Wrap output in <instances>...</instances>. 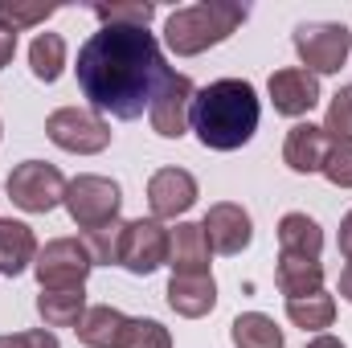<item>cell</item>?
Wrapping results in <instances>:
<instances>
[{"label": "cell", "mask_w": 352, "mask_h": 348, "mask_svg": "<svg viewBox=\"0 0 352 348\" xmlns=\"http://www.w3.org/2000/svg\"><path fill=\"white\" fill-rule=\"evenodd\" d=\"M78 90L90 107L115 119H140L144 107L164 78V54L160 41L148 29L131 25H102L90 33L78 50Z\"/></svg>", "instance_id": "1"}, {"label": "cell", "mask_w": 352, "mask_h": 348, "mask_svg": "<svg viewBox=\"0 0 352 348\" xmlns=\"http://www.w3.org/2000/svg\"><path fill=\"white\" fill-rule=\"evenodd\" d=\"M258 119L263 102L246 78H217L192 98V131L209 152H238L254 140Z\"/></svg>", "instance_id": "2"}, {"label": "cell", "mask_w": 352, "mask_h": 348, "mask_svg": "<svg viewBox=\"0 0 352 348\" xmlns=\"http://www.w3.org/2000/svg\"><path fill=\"white\" fill-rule=\"evenodd\" d=\"M250 17L246 4L234 0H201L188 8H176L164 21V45L176 58H197L213 45H221L230 33H238V25Z\"/></svg>", "instance_id": "3"}, {"label": "cell", "mask_w": 352, "mask_h": 348, "mask_svg": "<svg viewBox=\"0 0 352 348\" xmlns=\"http://www.w3.org/2000/svg\"><path fill=\"white\" fill-rule=\"evenodd\" d=\"M66 213L78 230H98V226H111L119 221V209H123V188L111 180V176L98 173H82L66 184Z\"/></svg>", "instance_id": "4"}, {"label": "cell", "mask_w": 352, "mask_h": 348, "mask_svg": "<svg viewBox=\"0 0 352 348\" xmlns=\"http://www.w3.org/2000/svg\"><path fill=\"white\" fill-rule=\"evenodd\" d=\"M295 54L307 74H336L352 54V33L340 21H303L295 29Z\"/></svg>", "instance_id": "5"}, {"label": "cell", "mask_w": 352, "mask_h": 348, "mask_svg": "<svg viewBox=\"0 0 352 348\" xmlns=\"http://www.w3.org/2000/svg\"><path fill=\"white\" fill-rule=\"evenodd\" d=\"M45 135L62 152H74V156H98L111 148V123L87 107H58L45 119Z\"/></svg>", "instance_id": "6"}, {"label": "cell", "mask_w": 352, "mask_h": 348, "mask_svg": "<svg viewBox=\"0 0 352 348\" xmlns=\"http://www.w3.org/2000/svg\"><path fill=\"white\" fill-rule=\"evenodd\" d=\"M66 184L70 180L58 173V164H45V160H25L4 180L12 205L25 209V213H50V209H58L66 201Z\"/></svg>", "instance_id": "7"}, {"label": "cell", "mask_w": 352, "mask_h": 348, "mask_svg": "<svg viewBox=\"0 0 352 348\" xmlns=\"http://www.w3.org/2000/svg\"><path fill=\"white\" fill-rule=\"evenodd\" d=\"M192 98H197V87L188 74H176L173 66L164 70L160 87L148 102V119H152V131L164 135V140H180L188 127H192Z\"/></svg>", "instance_id": "8"}, {"label": "cell", "mask_w": 352, "mask_h": 348, "mask_svg": "<svg viewBox=\"0 0 352 348\" xmlns=\"http://www.w3.org/2000/svg\"><path fill=\"white\" fill-rule=\"evenodd\" d=\"M94 270L82 238H54L37 250L33 274L41 283V291H66V287H82L87 274Z\"/></svg>", "instance_id": "9"}, {"label": "cell", "mask_w": 352, "mask_h": 348, "mask_svg": "<svg viewBox=\"0 0 352 348\" xmlns=\"http://www.w3.org/2000/svg\"><path fill=\"white\" fill-rule=\"evenodd\" d=\"M168 262V230L156 217H135L123 221V250H119V266L148 279Z\"/></svg>", "instance_id": "10"}, {"label": "cell", "mask_w": 352, "mask_h": 348, "mask_svg": "<svg viewBox=\"0 0 352 348\" xmlns=\"http://www.w3.org/2000/svg\"><path fill=\"white\" fill-rule=\"evenodd\" d=\"M197 205V176L188 168H160L148 180V209L156 221L184 217Z\"/></svg>", "instance_id": "11"}, {"label": "cell", "mask_w": 352, "mask_h": 348, "mask_svg": "<svg viewBox=\"0 0 352 348\" xmlns=\"http://www.w3.org/2000/svg\"><path fill=\"white\" fill-rule=\"evenodd\" d=\"M201 230H205V238H209V246H213L217 254H242V250L254 242V221H250V213H246L242 205H234V201L209 205Z\"/></svg>", "instance_id": "12"}, {"label": "cell", "mask_w": 352, "mask_h": 348, "mask_svg": "<svg viewBox=\"0 0 352 348\" xmlns=\"http://www.w3.org/2000/svg\"><path fill=\"white\" fill-rule=\"evenodd\" d=\"M270 107L278 111V115H287V119H299V115H307L316 102H320V78L316 74H307L303 66H287V70H274L270 74Z\"/></svg>", "instance_id": "13"}, {"label": "cell", "mask_w": 352, "mask_h": 348, "mask_svg": "<svg viewBox=\"0 0 352 348\" xmlns=\"http://www.w3.org/2000/svg\"><path fill=\"white\" fill-rule=\"evenodd\" d=\"M328 152H332V135H328L320 123H295V127L287 131L283 160H287L291 173H299V176L320 173L324 160H328Z\"/></svg>", "instance_id": "14"}, {"label": "cell", "mask_w": 352, "mask_h": 348, "mask_svg": "<svg viewBox=\"0 0 352 348\" xmlns=\"http://www.w3.org/2000/svg\"><path fill=\"white\" fill-rule=\"evenodd\" d=\"M209 259H213V246H209L201 221H180L176 230H168V266H173V274H209Z\"/></svg>", "instance_id": "15"}, {"label": "cell", "mask_w": 352, "mask_h": 348, "mask_svg": "<svg viewBox=\"0 0 352 348\" xmlns=\"http://www.w3.org/2000/svg\"><path fill=\"white\" fill-rule=\"evenodd\" d=\"M168 307L184 320H201L217 307V283L213 274H173L168 279Z\"/></svg>", "instance_id": "16"}, {"label": "cell", "mask_w": 352, "mask_h": 348, "mask_svg": "<svg viewBox=\"0 0 352 348\" xmlns=\"http://www.w3.org/2000/svg\"><path fill=\"white\" fill-rule=\"evenodd\" d=\"M37 234L33 226L16 221V217H0V274L16 279L21 270H29L37 262Z\"/></svg>", "instance_id": "17"}, {"label": "cell", "mask_w": 352, "mask_h": 348, "mask_svg": "<svg viewBox=\"0 0 352 348\" xmlns=\"http://www.w3.org/2000/svg\"><path fill=\"white\" fill-rule=\"evenodd\" d=\"M324 230L307 213H283L278 217V259H320Z\"/></svg>", "instance_id": "18"}, {"label": "cell", "mask_w": 352, "mask_h": 348, "mask_svg": "<svg viewBox=\"0 0 352 348\" xmlns=\"http://www.w3.org/2000/svg\"><path fill=\"white\" fill-rule=\"evenodd\" d=\"M74 332L87 348H119L123 332H127V316L119 307H111V303H98V307H87V316H82V324Z\"/></svg>", "instance_id": "19"}, {"label": "cell", "mask_w": 352, "mask_h": 348, "mask_svg": "<svg viewBox=\"0 0 352 348\" xmlns=\"http://www.w3.org/2000/svg\"><path fill=\"white\" fill-rule=\"evenodd\" d=\"M37 316L45 328H78L87 316V291L66 287V291H41L37 295Z\"/></svg>", "instance_id": "20"}, {"label": "cell", "mask_w": 352, "mask_h": 348, "mask_svg": "<svg viewBox=\"0 0 352 348\" xmlns=\"http://www.w3.org/2000/svg\"><path fill=\"white\" fill-rule=\"evenodd\" d=\"M274 283L287 299H303L324 291V262L320 259H278L274 266Z\"/></svg>", "instance_id": "21"}, {"label": "cell", "mask_w": 352, "mask_h": 348, "mask_svg": "<svg viewBox=\"0 0 352 348\" xmlns=\"http://www.w3.org/2000/svg\"><path fill=\"white\" fill-rule=\"evenodd\" d=\"M230 340L234 348H283V328L266 316V312H242L230 324Z\"/></svg>", "instance_id": "22"}, {"label": "cell", "mask_w": 352, "mask_h": 348, "mask_svg": "<svg viewBox=\"0 0 352 348\" xmlns=\"http://www.w3.org/2000/svg\"><path fill=\"white\" fill-rule=\"evenodd\" d=\"M29 66H33L37 83H45V87L58 83L66 70V37L62 33H37L29 45Z\"/></svg>", "instance_id": "23"}, {"label": "cell", "mask_w": 352, "mask_h": 348, "mask_svg": "<svg viewBox=\"0 0 352 348\" xmlns=\"http://www.w3.org/2000/svg\"><path fill=\"white\" fill-rule=\"evenodd\" d=\"M287 320L295 328H303V332H324L336 320V299L328 291H316V295H303V299H287Z\"/></svg>", "instance_id": "24"}, {"label": "cell", "mask_w": 352, "mask_h": 348, "mask_svg": "<svg viewBox=\"0 0 352 348\" xmlns=\"http://www.w3.org/2000/svg\"><path fill=\"white\" fill-rule=\"evenodd\" d=\"M82 246L94 266H111L119 262V250H123V221H111V226H98V230H87L82 234Z\"/></svg>", "instance_id": "25"}, {"label": "cell", "mask_w": 352, "mask_h": 348, "mask_svg": "<svg viewBox=\"0 0 352 348\" xmlns=\"http://www.w3.org/2000/svg\"><path fill=\"white\" fill-rule=\"evenodd\" d=\"M94 17L102 25H131V29H148L152 17H156V4H144V0H131V4H98Z\"/></svg>", "instance_id": "26"}, {"label": "cell", "mask_w": 352, "mask_h": 348, "mask_svg": "<svg viewBox=\"0 0 352 348\" xmlns=\"http://www.w3.org/2000/svg\"><path fill=\"white\" fill-rule=\"evenodd\" d=\"M58 12V4H25V0H0V21L8 25V29H33V25H41V21H50Z\"/></svg>", "instance_id": "27"}, {"label": "cell", "mask_w": 352, "mask_h": 348, "mask_svg": "<svg viewBox=\"0 0 352 348\" xmlns=\"http://www.w3.org/2000/svg\"><path fill=\"white\" fill-rule=\"evenodd\" d=\"M119 348H173V332L160 320H127Z\"/></svg>", "instance_id": "28"}, {"label": "cell", "mask_w": 352, "mask_h": 348, "mask_svg": "<svg viewBox=\"0 0 352 348\" xmlns=\"http://www.w3.org/2000/svg\"><path fill=\"white\" fill-rule=\"evenodd\" d=\"M324 131L332 140H352V87H340L328 102V115H324Z\"/></svg>", "instance_id": "29"}, {"label": "cell", "mask_w": 352, "mask_h": 348, "mask_svg": "<svg viewBox=\"0 0 352 348\" xmlns=\"http://www.w3.org/2000/svg\"><path fill=\"white\" fill-rule=\"evenodd\" d=\"M320 173L328 176L336 188H352V140H332V152Z\"/></svg>", "instance_id": "30"}, {"label": "cell", "mask_w": 352, "mask_h": 348, "mask_svg": "<svg viewBox=\"0 0 352 348\" xmlns=\"http://www.w3.org/2000/svg\"><path fill=\"white\" fill-rule=\"evenodd\" d=\"M0 348H62V345H58V336L50 328H29V332L0 336Z\"/></svg>", "instance_id": "31"}, {"label": "cell", "mask_w": 352, "mask_h": 348, "mask_svg": "<svg viewBox=\"0 0 352 348\" xmlns=\"http://www.w3.org/2000/svg\"><path fill=\"white\" fill-rule=\"evenodd\" d=\"M12 54H16V29H8V25L0 21V70L12 62Z\"/></svg>", "instance_id": "32"}, {"label": "cell", "mask_w": 352, "mask_h": 348, "mask_svg": "<svg viewBox=\"0 0 352 348\" xmlns=\"http://www.w3.org/2000/svg\"><path fill=\"white\" fill-rule=\"evenodd\" d=\"M336 242H340V254L352 262V209L344 213V221H340V238Z\"/></svg>", "instance_id": "33"}, {"label": "cell", "mask_w": 352, "mask_h": 348, "mask_svg": "<svg viewBox=\"0 0 352 348\" xmlns=\"http://www.w3.org/2000/svg\"><path fill=\"white\" fill-rule=\"evenodd\" d=\"M303 348H344V340H340V336H328V332H320L316 340H307Z\"/></svg>", "instance_id": "34"}, {"label": "cell", "mask_w": 352, "mask_h": 348, "mask_svg": "<svg viewBox=\"0 0 352 348\" xmlns=\"http://www.w3.org/2000/svg\"><path fill=\"white\" fill-rule=\"evenodd\" d=\"M340 299H349L352 303V262L340 270Z\"/></svg>", "instance_id": "35"}]
</instances>
